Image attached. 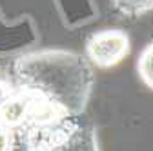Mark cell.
<instances>
[{"label":"cell","instance_id":"1","mask_svg":"<svg viewBox=\"0 0 153 151\" xmlns=\"http://www.w3.org/2000/svg\"><path fill=\"white\" fill-rule=\"evenodd\" d=\"M18 89H24L64 115H82L95 73L88 58L73 51L48 49L20 56L15 62Z\"/></svg>","mask_w":153,"mask_h":151},{"label":"cell","instance_id":"2","mask_svg":"<svg viewBox=\"0 0 153 151\" xmlns=\"http://www.w3.org/2000/svg\"><path fill=\"white\" fill-rule=\"evenodd\" d=\"M18 131H22L20 151H99L95 131L82 115H62Z\"/></svg>","mask_w":153,"mask_h":151},{"label":"cell","instance_id":"3","mask_svg":"<svg viewBox=\"0 0 153 151\" xmlns=\"http://www.w3.org/2000/svg\"><path fill=\"white\" fill-rule=\"evenodd\" d=\"M129 36L122 29H100L86 40L88 62L95 67L109 69L129 55Z\"/></svg>","mask_w":153,"mask_h":151},{"label":"cell","instance_id":"4","mask_svg":"<svg viewBox=\"0 0 153 151\" xmlns=\"http://www.w3.org/2000/svg\"><path fill=\"white\" fill-rule=\"evenodd\" d=\"M113 9L126 18H137L153 11V0H113Z\"/></svg>","mask_w":153,"mask_h":151},{"label":"cell","instance_id":"5","mask_svg":"<svg viewBox=\"0 0 153 151\" xmlns=\"http://www.w3.org/2000/svg\"><path fill=\"white\" fill-rule=\"evenodd\" d=\"M137 71H139V77L140 80L153 89V42H149L142 53L139 55V60H137Z\"/></svg>","mask_w":153,"mask_h":151},{"label":"cell","instance_id":"6","mask_svg":"<svg viewBox=\"0 0 153 151\" xmlns=\"http://www.w3.org/2000/svg\"><path fill=\"white\" fill-rule=\"evenodd\" d=\"M13 131L0 126V151H13Z\"/></svg>","mask_w":153,"mask_h":151},{"label":"cell","instance_id":"7","mask_svg":"<svg viewBox=\"0 0 153 151\" xmlns=\"http://www.w3.org/2000/svg\"><path fill=\"white\" fill-rule=\"evenodd\" d=\"M11 87H9V84H6V82H2V80H0V106H2L4 104V100L11 95Z\"/></svg>","mask_w":153,"mask_h":151}]
</instances>
